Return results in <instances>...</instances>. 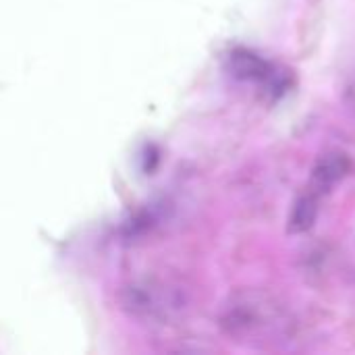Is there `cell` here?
Listing matches in <instances>:
<instances>
[{"instance_id": "obj_1", "label": "cell", "mask_w": 355, "mask_h": 355, "mask_svg": "<svg viewBox=\"0 0 355 355\" xmlns=\"http://www.w3.org/2000/svg\"><path fill=\"white\" fill-rule=\"evenodd\" d=\"M227 329L237 337L275 333L283 324V312L264 293H239L227 308Z\"/></svg>"}, {"instance_id": "obj_2", "label": "cell", "mask_w": 355, "mask_h": 355, "mask_svg": "<svg viewBox=\"0 0 355 355\" xmlns=\"http://www.w3.org/2000/svg\"><path fill=\"white\" fill-rule=\"evenodd\" d=\"M352 166L354 164H352L349 154H345L341 150H331V152L322 154L312 168L310 191H314L318 196L331 191L335 185H339L352 173Z\"/></svg>"}, {"instance_id": "obj_3", "label": "cell", "mask_w": 355, "mask_h": 355, "mask_svg": "<svg viewBox=\"0 0 355 355\" xmlns=\"http://www.w3.org/2000/svg\"><path fill=\"white\" fill-rule=\"evenodd\" d=\"M318 214H320V196L314 193V191H306L302 193L291 210H289V218H287V231L291 235H302V233H308L316 220H318Z\"/></svg>"}]
</instances>
